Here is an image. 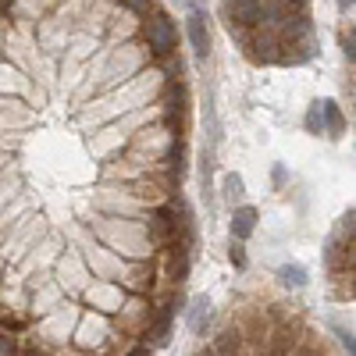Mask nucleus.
<instances>
[{"instance_id":"nucleus-1","label":"nucleus","mask_w":356,"mask_h":356,"mask_svg":"<svg viewBox=\"0 0 356 356\" xmlns=\"http://www.w3.org/2000/svg\"><path fill=\"white\" fill-rule=\"evenodd\" d=\"M89 232L93 239L104 243L107 250H114L118 257L125 260H154V243L150 232H146L143 218H118V214H93L89 221Z\"/></svg>"},{"instance_id":"nucleus-2","label":"nucleus","mask_w":356,"mask_h":356,"mask_svg":"<svg viewBox=\"0 0 356 356\" xmlns=\"http://www.w3.org/2000/svg\"><path fill=\"white\" fill-rule=\"evenodd\" d=\"M182 143V122H175V118H157V122L143 125L129 136V150L136 154H146V157H164L168 150Z\"/></svg>"},{"instance_id":"nucleus-3","label":"nucleus","mask_w":356,"mask_h":356,"mask_svg":"<svg viewBox=\"0 0 356 356\" xmlns=\"http://www.w3.org/2000/svg\"><path fill=\"white\" fill-rule=\"evenodd\" d=\"M79 314H82V303H79V300H61L50 314H43L40 321H33V324H36L33 335H36L40 342H47L50 349H65L68 339H72V328H75Z\"/></svg>"},{"instance_id":"nucleus-4","label":"nucleus","mask_w":356,"mask_h":356,"mask_svg":"<svg viewBox=\"0 0 356 356\" xmlns=\"http://www.w3.org/2000/svg\"><path fill=\"white\" fill-rule=\"evenodd\" d=\"M139 40L146 43V50L154 54V61H175V54H178V29L175 22L164 15V11H146L143 15V29H139Z\"/></svg>"},{"instance_id":"nucleus-5","label":"nucleus","mask_w":356,"mask_h":356,"mask_svg":"<svg viewBox=\"0 0 356 356\" xmlns=\"http://www.w3.org/2000/svg\"><path fill=\"white\" fill-rule=\"evenodd\" d=\"M79 257H82L86 271L93 275V278H107V282H118V285H122V282L129 278L132 264H136V260L118 257L114 250H107V246H104V243H97V239H86V243H82V250H79Z\"/></svg>"},{"instance_id":"nucleus-6","label":"nucleus","mask_w":356,"mask_h":356,"mask_svg":"<svg viewBox=\"0 0 356 356\" xmlns=\"http://www.w3.org/2000/svg\"><path fill=\"white\" fill-rule=\"evenodd\" d=\"M107 335H111V317L100 314V310L82 307V314H79V321H75V328H72L68 346H72L75 353H82V356H86V353L100 356L104 346H107Z\"/></svg>"},{"instance_id":"nucleus-7","label":"nucleus","mask_w":356,"mask_h":356,"mask_svg":"<svg viewBox=\"0 0 356 356\" xmlns=\"http://www.w3.org/2000/svg\"><path fill=\"white\" fill-rule=\"evenodd\" d=\"M150 317H154V300H150V296H132L129 292L122 310L111 317V332L125 335L132 342H143L146 328H150Z\"/></svg>"},{"instance_id":"nucleus-8","label":"nucleus","mask_w":356,"mask_h":356,"mask_svg":"<svg viewBox=\"0 0 356 356\" xmlns=\"http://www.w3.org/2000/svg\"><path fill=\"white\" fill-rule=\"evenodd\" d=\"M93 211L97 214H118V218H146L150 207L139 196H132L122 182H100V189L93 193Z\"/></svg>"},{"instance_id":"nucleus-9","label":"nucleus","mask_w":356,"mask_h":356,"mask_svg":"<svg viewBox=\"0 0 356 356\" xmlns=\"http://www.w3.org/2000/svg\"><path fill=\"white\" fill-rule=\"evenodd\" d=\"M125 289L118 285V282H107V278H89L86 282V289L79 292V303L82 307H89V310H100V314H107V317H114L118 310H122V303H125Z\"/></svg>"},{"instance_id":"nucleus-10","label":"nucleus","mask_w":356,"mask_h":356,"mask_svg":"<svg viewBox=\"0 0 356 356\" xmlns=\"http://www.w3.org/2000/svg\"><path fill=\"white\" fill-rule=\"evenodd\" d=\"M182 15H186V36L189 47L200 61L211 57V18H207V4L203 0H182Z\"/></svg>"},{"instance_id":"nucleus-11","label":"nucleus","mask_w":356,"mask_h":356,"mask_svg":"<svg viewBox=\"0 0 356 356\" xmlns=\"http://www.w3.org/2000/svg\"><path fill=\"white\" fill-rule=\"evenodd\" d=\"M54 278H57V285L65 289V296L79 300V292L86 289V282L93 278V275L86 271V264H82L79 253H65V257H57V260H54Z\"/></svg>"},{"instance_id":"nucleus-12","label":"nucleus","mask_w":356,"mask_h":356,"mask_svg":"<svg viewBox=\"0 0 356 356\" xmlns=\"http://www.w3.org/2000/svg\"><path fill=\"white\" fill-rule=\"evenodd\" d=\"M86 136H89L86 146H89V154H93L97 161H111V157H118L129 146V136L118 129L114 122H107V125H100L93 132H86Z\"/></svg>"},{"instance_id":"nucleus-13","label":"nucleus","mask_w":356,"mask_h":356,"mask_svg":"<svg viewBox=\"0 0 356 356\" xmlns=\"http://www.w3.org/2000/svg\"><path fill=\"white\" fill-rule=\"evenodd\" d=\"M186 324L193 335H211V328H214V300L211 296H193V303L186 307Z\"/></svg>"},{"instance_id":"nucleus-14","label":"nucleus","mask_w":356,"mask_h":356,"mask_svg":"<svg viewBox=\"0 0 356 356\" xmlns=\"http://www.w3.org/2000/svg\"><path fill=\"white\" fill-rule=\"evenodd\" d=\"M257 228V211L250 203H239L232 207V239H250Z\"/></svg>"},{"instance_id":"nucleus-15","label":"nucleus","mask_w":356,"mask_h":356,"mask_svg":"<svg viewBox=\"0 0 356 356\" xmlns=\"http://www.w3.org/2000/svg\"><path fill=\"white\" fill-rule=\"evenodd\" d=\"M221 189H225V203H228V207L246 203V186H243V178L235 175V171H228V175L221 178Z\"/></svg>"},{"instance_id":"nucleus-16","label":"nucleus","mask_w":356,"mask_h":356,"mask_svg":"<svg viewBox=\"0 0 356 356\" xmlns=\"http://www.w3.org/2000/svg\"><path fill=\"white\" fill-rule=\"evenodd\" d=\"M278 282L285 285V289H307V267L303 264H282L278 267Z\"/></svg>"},{"instance_id":"nucleus-17","label":"nucleus","mask_w":356,"mask_h":356,"mask_svg":"<svg viewBox=\"0 0 356 356\" xmlns=\"http://www.w3.org/2000/svg\"><path fill=\"white\" fill-rule=\"evenodd\" d=\"M15 196H22V178H18L15 168H11V171L0 175V211H4V207H8Z\"/></svg>"},{"instance_id":"nucleus-18","label":"nucleus","mask_w":356,"mask_h":356,"mask_svg":"<svg viewBox=\"0 0 356 356\" xmlns=\"http://www.w3.org/2000/svg\"><path fill=\"white\" fill-rule=\"evenodd\" d=\"M289 356H328V349H324V342H321V339H317V335H314V332L307 328V335H303V342H300V346H296V349H292Z\"/></svg>"},{"instance_id":"nucleus-19","label":"nucleus","mask_w":356,"mask_h":356,"mask_svg":"<svg viewBox=\"0 0 356 356\" xmlns=\"http://www.w3.org/2000/svg\"><path fill=\"white\" fill-rule=\"evenodd\" d=\"M18 353H22V335L0 328V356H18Z\"/></svg>"},{"instance_id":"nucleus-20","label":"nucleus","mask_w":356,"mask_h":356,"mask_svg":"<svg viewBox=\"0 0 356 356\" xmlns=\"http://www.w3.org/2000/svg\"><path fill=\"white\" fill-rule=\"evenodd\" d=\"M317 107H321V114L332 122V136H339V132H342V114H339V107H335L332 100H324V104H317Z\"/></svg>"},{"instance_id":"nucleus-21","label":"nucleus","mask_w":356,"mask_h":356,"mask_svg":"<svg viewBox=\"0 0 356 356\" xmlns=\"http://www.w3.org/2000/svg\"><path fill=\"white\" fill-rule=\"evenodd\" d=\"M57 349H50L47 342H40V339H33V342H25L22 339V353L18 356H54Z\"/></svg>"},{"instance_id":"nucleus-22","label":"nucleus","mask_w":356,"mask_h":356,"mask_svg":"<svg viewBox=\"0 0 356 356\" xmlns=\"http://www.w3.org/2000/svg\"><path fill=\"white\" fill-rule=\"evenodd\" d=\"M228 260H232L235 267H239V271H243V267H246V246H243V239H232V250H228Z\"/></svg>"},{"instance_id":"nucleus-23","label":"nucleus","mask_w":356,"mask_h":356,"mask_svg":"<svg viewBox=\"0 0 356 356\" xmlns=\"http://www.w3.org/2000/svg\"><path fill=\"white\" fill-rule=\"evenodd\" d=\"M307 125H310V132H324V122H321V107H314V111H310Z\"/></svg>"},{"instance_id":"nucleus-24","label":"nucleus","mask_w":356,"mask_h":356,"mask_svg":"<svg viewBox=\"0 0 356 356\" xmlns=\"http://www.w3.org/2000/svg\"><path fill=\"white\" fill-rule=\"evenodd\" d=\"M11 168H15V154L0 150V175H4V171H11Z\"/></svg>"},{"instance_id":"nucleus-25","label":"nucleus","mask_w":356,"mask_h":356,"mask_svg":"<svg viewBox=\"0 0 356 356\" xmlns=\"http://www.w3.org/2000/svg\"><path fill=\"white\" fill-rule=\"evenodd\" d=\"M4 275H8V260H4V257H0V278H4Z\"/></svg>"},{"instance_id":"nucleus-26","label":"nucleus","mask_w":356,"mask_h":356,"mask_svg":"<svg viewBox=\"0 0 356 356\" xmlns=\"http://www.w3.org/2000/svg\"><path fill=\"white\" fill-rule=\"evenodd\" d=\"M8 8H11V0H0V15H8Z\"/></svg>"},{"instance_id":"nucleus-27","label":"nucleus","mask_w":356,"mask_h":356,"mask_svg":"<svg viewBox=\"0 0 356 356\" xmlns=\"http://www.w3.org/2000/svg\"><path fill=\"white\" fill-rule=\"evenodd\" d=\"M339 4H342V8H353V0H339Z\"/></svg>"}]
</instances>
